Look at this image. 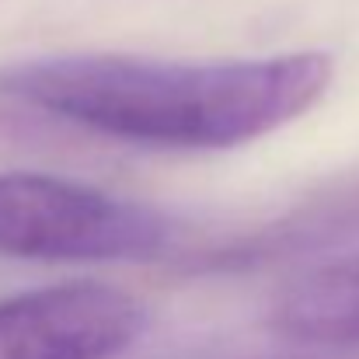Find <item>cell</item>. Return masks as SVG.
I'll return each mask as SVG.
<instances>
[{"label":"cell","mask_w":359,"mask_h":359,"mask_svg":"<svg viewBox=\"0 0 359 359\" xmlns=\"http://www.w3.org/2000/svg\"><path fill=\"white\" fill-rule=\"evenodd\" d=\"M328 53L185 63L112 53L39 56L0 70V95L126 143L224 150L311 112L332 88Z\"/></svg>","instance_id":"1"},{"label":"cell","mask_w":359,"mask_h":359,"mask_svg":"<svg viewBox=\"0 0 359 359\" xmlns=\"http://www.w3.org/2000/svg\"><path fill=\"white\" fill-rule=\"evenodd\" d=\"M178 224L136 199L35 171L0 175V258L140 262L175 248Z\"/></svg>","instance_id":"2"},{"label":"cell","mask_w":359,"mask_h":359,"mask_svg":"<svg viewBox=\"0 0 359 359\" xmlns=\"http://www.w3.org/2000/svg\"><path fill=\"white\" fill-rule=\"evenodd\" d=\"M147 332V307L116 286L63 283L0 300V359H119Z\"/></svg>","instance_id":"3"},{"label":"cell","mask_w":359,"mask_h":359,"mask_svg":"<svg viewBox=\"0 0 359 359\" xmlns=\"http://www.w3.org/2000/svg\"><path fill=\"white\" fill-rule=\"evenodd\" d=\"M359 238V168L325 182L307 192L279 217L234 234L217 248L199 251L189 262V272L227 276V272H258L290 265L311 255H328Z\"/></svg>","instance_id":"4"},{"label":"cell","mask_w":359,"mask_h":359,"mask_svg":"<svg viewBox=\"0 0 359 359\" xmlns=\"http://www.w3.org/2000/svg\"><path fill=\"white\" fill-rule=\"evenodd\" d=\"M272 328L300 346L356 349L359 346V255L318 265L272 307Z\"/></svg>","instance_id":"5"},{"label":"cell","mask_w":359,"mask_h":359,"mask_svg":"<svg viewBox=\"0 0 359 359\" xmlns=\"http://www.w3.org/2000/svg\"><path fill=\"white\" fill-rule=\"evenodd\" d=\"M290 359H353V356H290Z\"/></svg>","instance_id":"6"}]
</instances>
